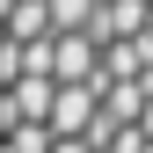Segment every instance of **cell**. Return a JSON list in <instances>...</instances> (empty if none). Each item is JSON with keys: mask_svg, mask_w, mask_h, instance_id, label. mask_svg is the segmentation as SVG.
<instances>
[{"mask_svg": "<svg viewBox=\"0 0 153 153\" xmlns=\"http://www.w3.org/2000/svg\"><path fill=\"white\" fill-rule=\"evenodd\" d=\"M88 73H95V44H88V36L80 29H73V36H51V73H44V80L51 88H73V80H88Z\"/></svg>", "mask_w": 153, "mask_h": 153, "instance_id": "obj_1", "label": "cell"}, {"mask_svg": "<svg viewBox=\"0 0 153 153\" xmlns=\"http://www.w3.org/2000/svg\"><path fill=\"white\" fill-rule=\"evenodd\" d=\"M88 15H95V0H44V29H51V36L88 29Z\"/></svg>", "mask_w": 153, "mask_h": 153, "instance_id": "obj_2", "label": "cell"}, {"mask_svg": "<svg viewBox=\"0 0 153 153\" xmlns=\"http://www.w3.org/2000/svg\"><path fill=\"white\" fill-rule=\"evenodd\" d=\"M0 146L7 153H51V131L44 124H15V131H0Z\"/></svg>", "mask_w": 153, "mask_h": 153, "instance_id": "obj_3", "label": "cell"}, {"mask_svg": "<svg viewBox=\"0 0 153 153\" xmlns=\"http://www.w3.org/2000/svg\"><path fill=\"white\" fill-rule=\"evenodd\" d=\"M51 153H95L88 139H51Z\"/></svg>", "mask_w": 153, "mask_h": 153, "instance_id": "obj_4", "label": "cell"}]
</instances>
